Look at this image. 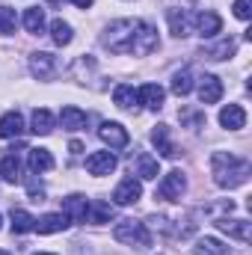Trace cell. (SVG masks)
Instances as JSON below:
<instances>
[{
	"label": "cell",
	"mask_w": 252,
	"mask_h": 255,
	"mask_svg": "<svg viewBox=\"0 0 252 255\" xmlns=\"http://www.w3.org/2000/svg\"><path fill=\"white\" fill-rule=\"evenodd\" d=\"M15 27H18V15H15V9H12V6H0V36L15 33Z\"/></svg>",
	"instance_id": "cell-32"
},
{
	"label": "cell",
	"mask_w": 252,
	"mask_h": 255,
	"mask_svg": "<svg viewBox=\"0 0 252 255\" xmlns=\"http://www.w3.org/2000/svg\"><path fill=\"white\" fill-rule=\"evenodd\" d=\"M139 199H142V184H139L136 178L119 181V187L113 190V202H116V205H133V202H139Z\"/></svg>",
	"instance_id": "cell-10"
},
{
	"label": "cell",
	"mask_w": 252,
	"mask_h": 255,
	"mask_svg": "<svg viewBox=\"0 0 252 255\" xmlns=\"http://www.w3.org/2000/svg\"><path fill=\"white\" fill-rule=\"evenodd\" d=\"M187 190V178H184V172L181 169H172V172H166L163 178H160V184H157V199H163V202H178L181 199V193Z\"/></svg>",
	"instance_id": "cell-4"
},
{
	"label": "cell",
	"mask_w": 252,
	"mask_h": 255,
	"mask_svg": "<svg viewBox=\"0 0 252 255\" xmlns=\"http://www.w3.org/2000/svg\"><path fill=\"white\" fill-rule=\"evenodd\" d=\"M21 130H24V119H21V113H6V116H0V139H9V136H21Z\"/></svg>",
	"instance_id": "cell-22"
},
{
	"label": "cell",
	"mask_w": 252,
	"mask_h": 255,
	"mask_svg": "<svg viewBox=\"0 0 252 255\" xmlns=\"http://www.w3.org/2000/svg\"><path fill=\"white\" fill-rule=\"evenodd\" d=\"M36 255H54V253H36Z\"/></svg>",
	"instance_id": "cell-38"
},
{
	"label": "cell",
	"mask_w": 252,
	"mask_h": 255,
	"mask_svg": "<svg viewBox=\"0 0 252 255\" xmlns=\"http://www.w3.org/2000/svg\"><path fill=\"white\" fill-rule=\"evenodd\" d=\"M113 238H116L119 244H125V247H136V250H145V247L151 244L148 226H145V223H136V220H122V223H116Z\"/></svg>",
	"instance_id": "cell-3"
},
{
	"label": "cell",
	"mask_w": 252,
	"mask_h": 255,
	"mask_svg": "<svg viewBox=\"0 0 252 255\" xmlns=\"http://www.w3.org/2000/svg\"><path fill=\"white\" fill-rule=\"evenodd\" d=\"M113 217H116V208H113L110 202H104V199H92V202H89V211H86V220H89V223L104 226V223H110Z\"/></svg>",
	"instance_id": "cell-15"
},
{
	"label": "cell",
	"mask_w": 252,
	"mask_h": 255,
	"mask_svg": "<svg viewBox=\"0 0 252 255\" xmlns=\"http://www.w3.org/2000/svg\"><path fill=\"white\" fill-rule=\"evenodd\" d=\"M113 101H116L119 110H133V104H136V92H133V86L119 83V86L113 89Z\"/></svg>",
	"instance_id": "cell-28"
},
{
	"label": "cell",
	"mask_w": 252,
	"mask_h": 255,
	"mask_svg": "<svg viewBox=\"0 0 252 255\" xmlns=\"http://www.w3.org/2000/svg\"><path fill=\"white\" fill-rule=\"evenodd\" d=\"M193 24H196L199 36H205V39H211V36H217V33L223 30V18H220L217 12H199V15L193 18Z\"/></svg>",
	"instance_id": "cell-13"
},
{
	"label": "cell",
	"mask_w": 252,
	"mask_h": 255,
	"mask_svg": "<svg viewBox=\"0 0 252 255\" xmlns=\"http://www.w3.org/2000/svg\"><path fill=\"white\" fill-rule=\"evenodd\" d=\"M235 15H238L241 21H250V15H252V0H235Z\"/></svg>",
	"instance_id": "cell-34"
},
{
	"label": "cell",
	"mask_w": 252,
	"mask_h": 255,
	"mask_svg": "<svg viewBox=\"0 0 252 255\" xmlns=\"http://www.w3.org/2000/svg\"><path fill=\"white\" fill-rule=\"evenodd\" d=\"M116 169V154L113 151H92L86 157V172L89 175H110Z\"/></svg>",
	"instance_id": "cell-7"
},
{
	"label": "cell",
	"mask_w": 252,
	"mask_h": 255,
	"mask_svg": "<svg viewBox=\"0 0 252 255\" xmlns=\"http://www.w3.org/2000/svg\"><path fill=\"white\" fill-rule=\"evenodd\" d=\"M211 172H214L217 187L235 190V187L247 184V178H250V160H244V157H238L232 151H214L211 154Z\"/></svg>",
	"instance_id": "cell-1"
},
{
	"label": "cell",
	"mask_w": 252,
	"mask_h": 255,
	"mask_svg": "<svg viewBox=\"0 0 252 255\" xmlns=\"http://www.w3.org/2000/svg\"><path fill=\"white\" fill-rule=\"evenodd\" d=\"M27 166H30V172H48V169H54V154L48 148H30Z\"/></svg>",
	"instance_id": "cell-18"
},
{
	"label": "cell",
	"mask_w": 252,
	"mask_h": 255,
	"mask_svg": "<svg viewBox=\"0 0 252 255\" xmlns=\"http://www.w3.org/2000/svg\"><path fill=\"white\" fill-rule=\"evenodd\" d=\"M217 229H220L223 235L235 238V241H244V244L252 238V223H247V220H235V217H217Z\"/></svg>",
	"instance_id": "cell-6"
},
{
	"label": "cell",
	"mask_w": 252,
	"mask_h": 255,
	"mask_svg": "<svg viewBox=\"0 0 252 255\" xmlns=\"http://www.w3.org/2000/svg\"><path fill=\"white\" fill-rule=\"evenodd\" d=\"M166 21H169L172 36H178V39L190 36V15L184 9H169V12H166Z\"/></svg>",
	"instance_id": "cell-21"
},
{
	"label": "cell",
	"mask_w": 252,
	"mask_h": 255,
	"mask_svg": "<svg viewBox=\"0 0 252 255\" xmlns=\"http://www.w3.org/2000/svg\"><path fill=\"white\" fill-rule=\"evenodd\" d=\"M51 39H54V45H68L71 39H74V33H71V24L68 21H63V18H57L54 24H51Z\"/></svg>",
	"instance_id": "cell-30"
},
{
	"label": "cell",
	"mask_w": 252,
	"mask_h": 255,
	"mask_svg": "<svg viewBox=\"0 0 252 255\" xmlns=\"http://www.w3.org/2000/svg\"><path fill=\"white\" fill-rule=\"evenodd\" d=\"M24 27H27V33H33V36L45 33V9L30 6V9L24 12Z\"/></svg>",
	"instance_id": "cell-26"
},
{
	"label": "cell",
	"mask_w": 252,
	"mask_h": 255,
	"mask_svg": "<svg viewBox=\"0 0 252 255\" xmlns=\"http://www.w3.org/2000/svg\"><path fill=\"white\" fill-rule=\"evenodd\" d=\"M220 125L226 128V130H241V128L247 125V110H244L241 104L223 107V110H220Z\"/></svg>",
	"instance_id": "cell-16"
},
{
	"label": "cell",
	"mask_w": 252,
	"mask_h": 255,
	"mask_svg": "<svg viewBox=\"0 0 252 255\" xmlns=\"http://www.w3.org/2000/svg\"><path fill=\"white\" fill-rule=\"evenodd\" d=\"M86 211H89V202L86 196H68L63 199V214L68 217V223H86Z\"/></svg>",
	"instance_id": "cell-11"
},
{
	"label": "cell",
	"mask_w": 252,
	"mask_h": 255,
	"mask_svg": "<svg viewBox=\"0 0 252 255\" xmlns=\"http://www.w3.org/2000/svg\"><path fill=\"white\" fill-rule=\"evenodd\" d=\"M54 125H57V119H54V113H51V110H45V107H42V110H36V113H33V130H36L39 136H48V133L54 130Z\"/></svg>",
	"instance_id": "cell-27"
},
{
	"label": "cell",
	"mask_w": 252,
	"mask_h": 255,
	"mask_svg": "<svg viewBox=\"0 0 252 255\" xmlns=\"http://www.w3.org/2000/svg\"><path fill=\"white\" fill-rule=\"evenodd\" d=\"M0 255H12V253H6V250H0Z\"/></svg>",
	"instance_id": "cell-37"
},
{
	"label": "cell",
	"mask_w": 252,
	"mask_h": 255,
	"mask_svg": "<svg viewBox=\"0 0 252 255\" xmlns=\"http://www.w3.org/2000/svg\"><path fill=\"white\" fill-rule=\"evenodd\" d=\"M163 98H166V92H163V86H157V83H145V86L136 92V101H139L142 107H148V110H160V107H163Z\"/></svg>",
	"instance_id": "cell-14"
},
{
	"label": "cell",
	"mask_w": 252,
	"mask_h": 255,
	"mask_svg": "<svg viewBox=\"0 0 252 255\" xmlns=\"http://www.w3.org/2000/svg\"><path fill=\"white\" fill-rule=\"evenodd\" d=\"M223 98V80L217 74H205L199 80V101L202 104H217Z\"/></svg>",
	"instance_id": "cell-8"
},
{
	"label": "cell",
	"mask_w": 252,
	"mask_h": 255,
	"mask_svg": "<svg viewBox=\"0 0 252 255\" xmlns=\"http://www.w3.org/2000/svg\"><path fill=\"white\" fill-rule=\"evenodd\" d=\"M98 136L110 145V148H125L127 142H130V136H127V130L119 122H104V125L98 128Z\"/></svg>",
	"instance_id": "cell-9"
},
{
	"label": "cell",
	"mask_w": 252,
	"mask_h": 255,
	"mask_svg": "<svg viewBox=\"0 0 252 255\" xmlns=\"http://www.w3.org/2000/svg\"><path fill=\"white\" fill-rule=\"evenodd\" d=\"M0 226H3V217H0Z\"/></svg>",
	"instance_id": "cell-39"
},
{
	"label": "cell",
	"mask_w": 252,
	"mask_h": 255,
	"mask_svg": "<svg viewBox=\"0 0 252 255\" xmlns=\"http://www.w3.org/2000/svg\"><path fill=\"white\" fill-rule=\"evenodd\" d=\"M157 30L148 24V21H139L136 24V36H133V54L139 57H148L151 51H157Z\"/></svg>",
	"instance_id": "cell-5"
},
{
	"label": "cell",
	"mask_w": 252,
	"mask_h": 255,
	"mask_svg": "<svg viewBox=\"0 0 252 255\" xmlns=\"http://www.w3.org/2000/svg\"><path fill=\"white\" fill-rule=\"evenodd\" d=\"M193 255H232L229 247L217 238H199L196 247H193Z\"/></svg>",
	"instance_id": "cell-25"
},
{
	"label": "cell",
	"mask_w": 252,
	"mask_h": 255,
	"mask_svg": "<svg viewBox=\"0 0 252 255\" xmlns=\"http://www.w3.org/2000/svg\"><path fill=\"white\" fill-rule=\"evenodd\" d=\"M54 57L51 54H45V51H39V54H33L30 57V71H33V77H39V80H48L51 74H54Z\"/></svg>",
	"instance_id": "cell-17"
},
{
	"label": "cell",
	"mask_w": 252,
	"mask_h": 255,
	"mask_svg": "<svg viewBox=\"0 0 252 255\" xmlns=\"http://www.w3.org/2000/svg\"><path fill=\"white\" fill-rule=\"evenodd\" d=\"M65 229H68L65 214H45L33 223V232H39V235H57V232H65Z\"/></svg>",
	"instance_id": "cell-12"
},
{
	"label": "cell",
	"mask_w": 252,
	"mask_h": 255,
	"mask_svg": "<svg viewBox=\"0 0 252 255\" xmlns=\"http://www.w3.org/2000/svg\"><path fill=\"white\" fill-rule=\"evenodd\" d=\"M0 178L9 181V184H15V181L21 178V160H18L15 151H9V154L0 160Z\"/></svg>",
	"instance_id": "cell-24"
},
{
	"label": "cell",
	"mask_w": 252,
	"mask_h": 255,
	"mask_svg": "<svg viewBox=\"0 0 252 255\" xmlns=\"http://www.w3.org/2000/svg\"><path fill=\"white\" fill-rule=\"evenodd\" d=\"M68 148H71V154H80V151H83V142H77V139H74Z\"/></svg>",
	"instance_id": "cell-35"
},
{
	"label": "cell",
	"mask_w": 252,
	"mask_h": 255,
	"mask_svg": "<svg viewBox=\"0 0 252 255\" xmlns=\"http://www.w3.org/2000/svg\"><path fill=\"white\" fill-rule=\"evenodd\" d=\"M71 3L80 6V9H89V6H92V0H71Z\"/></svg>",
	"instance_id": "cell-36"
},
{
	"label": "cell",
	"mask_w": 252,
	"mask_h": 255,
	"mask_svg": "<svg viewBox=\"0 0 252 255\" xmlns=\"http://www.w3.org/2000/svg\"><path fill=\"white\" fill-rule=\"evenodd\" d=\"M229 54H235V42H232V39H229V42H220L217 48H211V51H208V57H211V60H226Z\"/></svg>",
	"instance_id": "cell-33"
},
{
	"label": "cell",
	"mask_w": 252,
	"mask_h": 255,
	"mask_svg": "<svg viewBox=\"0 0 252 255\" xmlns=\"http://www.w3.org/2000/svg\"><path fill=\"white\" fill-rule=\"evenodd\" d=\"M190 89H193V71H190V68L175 71V77H172V92L184 98V95H190Z\"/></svg>",
	"instance_id": "cell-31"
},
{
	"label": "cell",
	"mask_w": 252,
	"mask_h": 255,
	"mask_svg": "<svg viewBox=\"0 0 252 255\" xmlns=\"http://www.w3.org/2000/svg\"><path fill=\"white\" fill-rule=\"evenodd\" d=\"M133 172H136L139 178L151 181V178L160 175V163H157V157H151V154H136V160H133Z\"/></svg>",
	"instance_id": "cell-19"
},
{
	"label": "cell",
	"mask_w": 252,
	"mask_h": 255,
	"mask_svg": "<svg viewBox=\"0 0 252 255\" xmlns=\"http://www.w3.org/2000/svg\"><path fill=\"white\" fill-rule=\"evenodd\" d=\"M60 125L65 128V130H83L86 128V113L80 110V107H63L60 110Z\"/></svg>",
	"instance_id": "cell-20"
},
{
	"label": "cell",
	"mask_w": 252,
	"mask_h": 255,
	"mask_svg": "<svg viewBox=\"0 0 252 255\" xmlns=\"http://www.w3.org/2000/svg\"><path fill=\"white\" fill-rule=\"evenodd\" d=\"M33 223H36V217H30L24 208H12V232H15V235L33 232Z\"/></svg>",
	"instance_id": "cell-29"
},
{
	"label": "cell",
	"mask_w": 252,
	"mask_h": 255,
	"mask_svg": "<svg viewBox=\"0 0 252 255\" xmlns=\"http://www.w3.org/2000/svg\"><path fill=\"white\" fill-rule=\"evenodd\" d=\"M151 142L157 145L160 157H175V145H172V139H169V128L166 125H157L151 130Z\"/></svg>",
	"instance_id": "cell-23"
},
{
	"label": "cell",
	"mask_w": 252,
	"mask_h": 255,
	"mask_svg": "<svg viewBox=\"0 0 252 255\" xmlns=\"http://www.w3.org/2000/svg\"><path fill=\"white\" fill-rule=\"evenodd\" d=\"M136 24L139 21H130V18H122V21H113L104 36H101V45L110 51V54H133V36H136Z\"/></svg>",
	"instance_id": "cell-2"
}]
</instances>
